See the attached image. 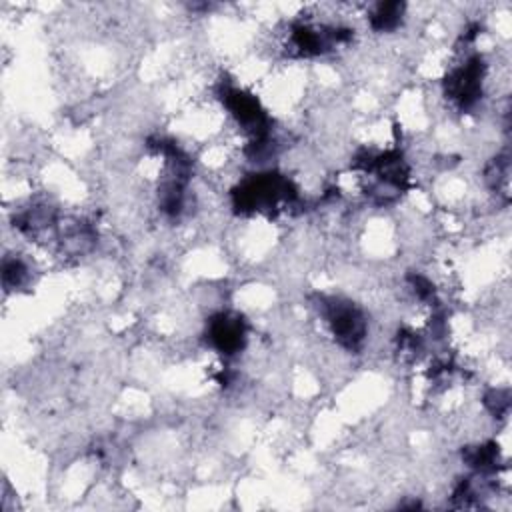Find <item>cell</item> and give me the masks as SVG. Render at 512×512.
I'll return each mask as SVG.
<instances>
[{
  "mask_svg": "<svg viewBox=\"0 0 512 512\" xmlns=\"http://www.w3.org/2000/svg\"><path fill=\"white\" fill-rule=\"evenodd\" d=\"M324 316L328 318L334 338L348 350L358 348L366 336L364 314L346 300H328L324 306Z\"/></svg>",
  "mask_w": 512,
  "mask_h": 512,
  "instance_id": "2",
  "label": "cell"
},
{
  "mask_svg": "<svg viewBox=\"0 0 512 512\" xmlns=\"http://www.w3.org/2000/svg\"><path fill=\"white\" fill-rule=\"evenodd\" d=\"M484 60L474 54L468 56L458 68H454L446 78V96L460 108L468 110L482 98V82H484Z\"/></svg>",
  "mask_w": 512,
  "mask_h": 512,
  "instance_id": "1",
  "label": "cell"
},
{
  "mask_svg": "<svg viewBox=\"0 0 512 512\" xmlns=\"http://www.w3.org/2000/svg\"><path fill=\"white\" fill-rule=\"evenodd\" d=\"M208 340L218 352L226 356L236 354L242 350L246 340L244 322L240 320V316L220 312L208 322Z\"/></svg>",
  "mask_w": 512,
  "mask_h": 512,
  "instance_id": "3",
  "label": "cell"
},
{
  "mask_svg": "<svg viewBox=\"0 0 512 512\" xmlns=\"http://www.w3.org/2000/svg\"><path fill=\"white\" fill-rule=\"evenodd\" d=\"M26 276V268L20 260H6L4 262V284L18 286Z\"/></svg>",
  "mask_w": 512,
  "mask_h": 512,
  "instance_id": "5",
  "label": "cell"
},
{
  "mask_svg": "<svg viewBox=\"0 0 512 512\" xmlns=\"http://www.w3.org/2000/svg\"><path fill=\"white\" fill-rule=\"evenodd\" d=\"M404 16V4L402 2H378L370 12V26L376 32H390L400 26Z\"/></svg>",
  "mask_w": 512,
  "mask_h": 512,
  "instance_id": "4",
  "label": "cell"
}]
</instances>
